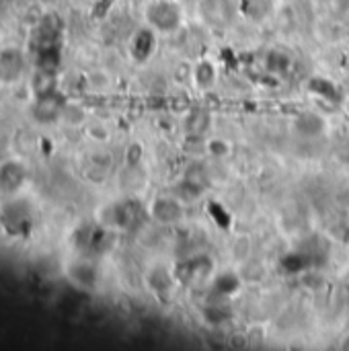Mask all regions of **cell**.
I'll return each mask as SVG.
<instances>
[{"label":"cell","mask_w":349,"mask_h":351,"mask_svg":"<svg viewBox=\"0 0 349 351\" xmlns=\"http://www.w3.org/2000/svg\"><path fill=\"white\" fill-rule=\"evenodd\" d=\"M210 125L212 117L206 109H189L183 119V128L189 136H202L210 130Z\"/></svg>","instance_id":"cell-4"},{"label":"cell","mask_w":349,"mask_h":351,"mask_svg":"<svg viewBox=\"0 0 349 351\" xmlns=\"http://www.w3.org/2000/svg\"><path fill=\"white\" fill-rule=\"evenodd\" d=\"M88 136H91L93 140H97V142H105V140L109 138V134H107V130H105L103 125H91V128H88Z\"/></svg>","instance_id":"cell-8"},{"label":"cell","mask_w":349,"mask_h":351,"mask_svg":"<svg viewBox=\"0 0 349 351\" xmlns=\"http://www.w3.org/2000/svg\"><path fill=\"white\" fill-rule=\"evenodd\" d=\"M294 128L304 138H317V136L325 134L327 121L321 115H317V113H302V115H298Z\"/></svg>","instance_id":"cell-3"},{"label":"cell","mask_w":349,"mask_h":351,"mask_svg":"<svg viewBox=\"0 0 349 351\" xmlns=\"http://www.w3.org/2000/svg\"><path fill=\"white\" fill-rule=\"evenodd\" d=\"M206 150H208L212 156L222 158V156L230 154V144H228L226 140H222V138H212V140L206 144Z\"/></svg>","instance_id":"cell-6"},{"label":"cell","mask_w":349,"mask_h":351,"mask_svg":"<svg viewBox=\"0 0 349 351\" xmlns=\"http://www.w3.org/2000/svg\"><path fill=\"white\" fill-rule=\"evenodd\" d=\"M146 19L152 29L167 31V33H173L181 25V12H179L177 4H173L169 0L152 2L146 10Z\"/></svg>","instance_id":"cell-1"},{"label":"cell","mask_w":349,"mask_h":351,"mask_svg":"<svg viewBox=\"0 0 349 351\" xmlns=\"http://www.w3.org/2000/svg\"><path fill=\"white\" fill-rule=\"evenodd\" d=\"M148 212L154 218V222L171 226L183 220V202L177 195H163L150 204Z\"/></svg>","instance_id":"cell-2"},{"label":"cell","mask_w":349,"mask_h":351,"mask_svg":"<svg viewBox=\"0 0 349 351\" xmlns=\"http://www.w3.org/2000/svg\"><path fill=\"white\" fill-rule=\"evenodd\" d=\"M230 346H232L234 350H245V348H251V343H249V335L241 333V335H234V337H230Z\"/></svg>","instance_id":"cell-9"},{"label":"cell","mask_w":349,"mask_h":351,"mask_svg":"<svg viewBox=\"0 0 349 351\" xmlns=\"http://www.w3.org/2000/svg\"><path fill=\"white\" fill-rule=\"evenodd\" d=\"M216 66L210 62V60H202L193 66V74H191V80L195 84V88L200 90H210L214 84H216Z\"/></svg>","instance_id":"cell-5"},{"label":"cell","mask_w":349,"mask_h":351,"mask_svg":"<svg viewBox=\"0 0 349 351\" xmlns=\"http://www.w3.org/2000/svg\"><path fill=\"white\" fill-rule=\"evenodd\" d=\"M142 158H144V146L140 142H132L125 150V162L130 167H136L142 162Z\"/></svg>","instance_id":"cell-7"},{"label":"cell","mask_w":349,"mask_h":351,"mask_svg":"<svg viewBox=\"0 0 349 351\" xmlns=\"http://www.w3.org/2000/svg\"><path fill=\"white\" fill-rule=\"evenodd\" d=\"M341 350H348L349 351V335H346V337L341 339Z\"/></svg>","instance_id":"cell-10"}]
</instances>
